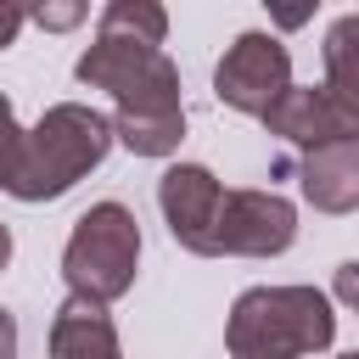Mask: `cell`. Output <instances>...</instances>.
<instances>
[{"label": "cell", "instance_id": "obj_1", "mask_svg": "<svg viewBox=\"0 0 359 359\" xmlns=\"http://www.w3.org/2000/svg\"><path fill=\"white\" fill-rule=\"evenodd\" d=\"M337 337L331 297L314 286H252L230 303L224 348L230 359H309Z\"/></svg>", "mask_w": 359, "mask_h": 359}, {"label": "cell", "instance_id": "obj_2", "mask_svg": "<svg viewBox=\"0 0 359 359\" xmlns=\"http://www.w3.org/2000/svg\"><path fill=\"white\" fill-rule=\"evenodd\" d=\"M107 151H112V118H101L84 101H56L22 135V163H17V180L6 191L17 202H56L90 168H101Z\"/></svg>", "mask_w": 359, "mask_h": 359}, {"label": "cell", "instance_id": "obj_3", "mask_svg": "<svg viewBox=\"0 0 359 359\" xmlns=\"http://www.w3.org/2000/svg\"><path fill=\"white\" fill-rule=\"evenodd\" d=\"M140 269V224L123 202H95L90 213H79L67 247H62V280L79 297L95 303H118L135 286Z\"/></svg>", "mask_w": 359, "mask_h": 359}, {"label": "cell", "instance_id": "obj_4", "mask_svg": "<svg viewBox=\"0 0 359 359\" xmlns=\"http://www.w3.org/2000/svg\"><path fill=\"white\" fill-rule=\"evenodd\" d=\"M73 73L90 90H107L118 101V112H185L180 107V67L151 45L95 34V45L73 62Z\"/></svg>", "mask_w": 359, "mask_h": 359}, {"label": "cell", "instance_id": "obj_5", "mask_svg": "<svg viewBox=\"0 0 359 359\" xmlns=\"http://www.w3.org/2000/svg\"><path fill=\"white\" fill-rule=\"evenodd\" d=\"M286 90H292V56L275 34H258V28L236 34V45L213 67V95L247 118H264Z\"/></svg>", "mask_w": 359, "mask_h": 359}, {"label": "cell", "instance_id": "obj_6", "mask_svg": "<svg viewBox=\"0 0 359 359\" xmlns=\"http://www.w3.org/2000/svg\"><path fill=\"white\" fill-rule=\"evenodd\" d=\"M297 241V208L280 191H224L213 219V258H275Z\"/></svg>", "mask_w": 359, "mask_h": 359}, {"label": "cell", "instance_id": "obj_7", "mask_svg": "<svg viewBox=\"0 0 359 359\" xmlns=\"http://www.w3.org/2000/svg\"><path fill=\"white\" fill-rule=\"evenodd\" d=\"M219 202H224V185L213 180V168L202 163H174L163 180H157V208L168 219V236L196 252V258H213V219H219Z\"/></svg>", "mask_w": 359, "mask_h": 359}, {"label": "cell", "instance_id": "obj_8", "mask_svg": "<svg viewBox=\"0 0 359 359\" xmlns=\"http://www.w3.org/2000/svg\"><path fill=\"white\" fill-rule=\"evenodd\" d=\"M264 123H269V135H280V140H292V146H303V151L337 146V140H353V146H359V112H353L342 95H331L325 84H292V90L264 112Z\"/></svg>", "mask_w": 359, "mask_h": 359}, {"label": "cell", "instance_id": "obj_9", "mask_svg": "<svg viewBox=\"0 0 359 359\" xmlns=\"http://www.w3.org/2000/svg\"><path fill=\"white\" fill-rule=\"evenodd\" d=\"M297 185L303 202L320 213H353L359 208V146L337 140V146H314L297 163Z\"/></svg>", "mask_w": 359, "mask_h": 359}, {"label": "cell", "instance_id": "obj_10", "mask_svg": "<svg viewBox=\"0 0 359 359\" xmlns=\"http://www.w3.org/2000/svg\"><path fill=\"white\" fill-rule=\"evenodd\" d=\"M50 359H118V325L107 303L67 292V303L50 314Z\"/></svg>", "mask_w": 359, "mask_h": 359}, {"label": "cell", "instance_id": "obj_11", "mask_svg": "<svg viewBox=\"0 0 359 359\" xmlns=\"http://www.w3.org/2000/svg\"><path fill=\"white\" fill-rule=\"evenodd\" d=\"M112 140L135 157H174L185 140V112H112Z\"/></svg>", "mask_w": 359, "mask_h": 359}, {"label": "cell", "instance_id": "obj_12", "mask_svg": "<svg viewBox=\"0 0 359 359\" xmlns=\"http://www.w3.org/2000/svg\"><path fill=\"white\" fill-rule=\"evenodd\" d=\"M95 34H101V39H129V45L163 50V39H168V11H163V0H107Z\"/></svg>", "mask_w": 359, "mask_h": 359}, {"label": "cell", "instance_id": "obj_13", "mask_svg": "<svg viewBox=\"0 0 359 359\" xmlns=\"http://www.w3.org/2000/svg\"><path fill=\"white\" fill-rule=\"evenodd\" d=\"M320 56H325V90L342 95L359 112V11H348V17H337L325 28Z\"/></svg>", "mask_w": 359, "mask_h": 359}, {"label": "cell", "instance_id": "obj_14", "mask_svg": "<svg viewBox=\"0 0 359 359\" xmlns=\"http://www.w3.org/2000/svg\"><path fill=\"white\" fill-rule=\"evenodd\" d=\"M22 135H28V129H17V112H11V101L0 95V191L17 180V163H22Z\"/></svg>", "mask_w": 359, "mask_h": 359}, {"label": "cell", "instance_id": "obj_15", "mask_svg": "<svg viewBox=\"0 0 359 359\" xmlns=\"http://www.w3.org/2000/svg\"><path fill=\"white\" fill-rule=\"evenodd\" d=\"M84 17H90V0H39V11H34V22L45 34H73Z\"/></svg>", "mask_w": 359, "mask_h": 359}, {"label": "cell", "instance_id": "obj_16", "mask_svg": "<svg viewBox=\"0 0 359 359\" xmlns=\"http://www.w3.org/2000/svg\"><path fill=\"white\" fill-rule=\"evenodd\" d=\"M258 6L269 11V22H275L280 34H297V28L314 17V6H320V0H258Z\"/></svg>", "mask_w": 359, "mask_h": 359}, {"label": "cell", "instance_id": "obj_17", "mask_svg": "<svg viewBox=\"0 0 359 359\" xmlns=\"http://www.w3.org/2000/svg\"><path fill=\"white\" fill-rule=\"evenodd\" d=\"M22 22H28V11H22L17 0H0V50H6V45H17Z\"/></svg>", "mask_w": 359, "mask_h": 359}, {"label": "cell", "instance_id": "obj_18", "mask_svg": "<svg viewBox=\"0 0 359 359\" xmlns=\"http://www.w3.org/2000/svg\"><path fill=\"white\" fill-rule=\"evenodd\" d=\"M331 292H337L348 309H359V264H342V269H337V280H331Z\"/></svg>", "mask_w": 359, "mask_h": 359}, {"label": "cell", "instance_id": "obj_19", "mask_svg": "<svg viewBox=\"0 0 359 359\" xmlns=\"http://www.w3.org/2000/svg\"><path fill=\"white\" fill-rule=\"evenodd\" d=\"M0 359H17V320L0 309Z\"/></svg>", "mask_w": 359, "mask_h": 359}, {"label": "cell", "instance_id": "obj_20", "mask_svg": "<svg viewBox=\"0 0 359 359\" xmlns=\"http://www.w3.org/2000/svg\"><path fill=\"white\" fill-rule=\"evenodd\" d=\"M6 264H11V230L0 224V269H6Z\"/></svg>", "mask_w": 359, "mask_h": 359}, {"label": "cell", "instance_id": "obj_21", "mask_svg": "<svg viewBox=\"0 0 359 359\" xmlns=\"http://www.w3.org/2000/svg\"><path fill=\"white\" fill-rule=\"evenodd\" d=\"M342 359H359V348H353V353H342Z\"/></svg>", "mask_w": 359, "mask_h": 359}]
</instances>
